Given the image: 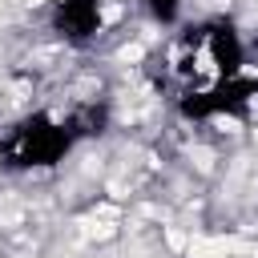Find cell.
<instances>
[{
    "label": "cell",
    "mask_w": 258,
    "mask_h": 258,
    "mask_svg": "<svg viewBox=\"0 0 258 258\" xmlns=\"http://www.w3.org/2000/svg\"><path fill=\"white\" fill-rule=\"evenodd\" d=\"M69 145H73V129H69L60 117L36 113V117L20 121V125L8 133L4 157H8V165H16V169H36V165H52Z\"/></svg>",
    "instance_id": "6da1fadb"
},
{
    "label": "cell",
    "mask_w": 258,
    "mask_h": 258,
    "mask_svg": "<svg viewBox=\"0 0 258 258\" xmlns=\"http://www.w3.org/2000/svg\"><path fill=\"white\" fill-rule=\"evenodd\" d=\"M101 0H56L52 4V24L64 40H89L101 32Z\"/></svg>",
    "instance_id": "7a4b0ae2"
},
{
    "label": "cell",
    "mask_w": 258,
    "mask_h": 258,
    "mask_svg": "<svg viewBox=\"0 0 258 258\" xmlns=\"http://www.w3.org/2000/svg\"><path fill=\"white\" fill-rule=\"evenodd\" d=\"M145 4V12L157 20V24H173L177 16H181V8H185V0H141Z\"/></svg>",
    "instance_id": "3957f363"
}]
</instances>
